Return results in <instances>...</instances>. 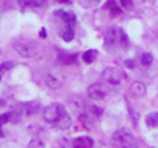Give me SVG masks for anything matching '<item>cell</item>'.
Here are the masks:
<instances>
[{
  "label": "cell",
  "instance_id": "obj_25",
  "mask_svg": "<svg viewBox=\"0 0 158 148\" xmlns=\"http://www.w3.org/2000/svg\"><path fill=\"white\" fill-rule=\"evenodd\" d=\"M57 2H66L68 3V0H57Z\"/></svg>",
  "mask_w": 158,
  "mask_h": 148
},
{
  "label": "cell",
  "instance_id": "obj_14",
  "mask_svg": "<svg viewBox=\"0 0 158 148\" xmlns=\"http://www.w3.org/2000/svg\"><path fill=\"white\" fill-rule=\"evenodd\" d=\"M97 56H98L97 49H88L81 57H83V62H85V63H92V62H95Z\"/></svg>",
  "mask_w": 158,
  "mask_h": 148
},
{
  "label": "cell",
  "instance_id": "obj_18",
  "mask_svg": "<svg viewBox=\"0 0 158 148\" xmlns=\"http://www.w3.org/2000/svg\"><path fill=\"white\" fill-rule=\"evenodd\" d=\"M83 8H94L100 3V0H77Z\"/></svg>",
  "mask_w": 158,
  "mask_h": 148
},
{
  "label": "cell",
  "instance_id": "obj_11",
  "mask_svg": "<svg viewBox=\"0 0 158 148\" xmlns=\"http://www.w3.org/2000/svg\"><path fill=\"white\" fill-rule=\"evenodd\" d=\"M58 62L63 65H72L77 62V54H68V52H60L58 54Z\"/></svg>",
  "mask_w": 158,
  "mask_h": 148
},
{
  "label": "cell",
  "instance_id": "obj_21",
  "mask_svg": "<svg viewBox=\"0 0 158 148\" xmlns=\"http://www.w3.org/2000/svg\"><path fill=\"white\" fill-rule=\"evenodd\" d=\"M120 5L124 8V9H131L134 6V2L132 0H120Z\"/></svg>",
  "mask_w": 158,
  "mask_h": 148
},
{
  "label": "cell",
  "instance_id": "obj_8",
  "mask_svg": "<svg viewBox=\"0 0 158 148\" xmlns=\"http://www.w3.org/2000/svg\"><path fill=\"white\" fill-rule=\"evenodd\" d=\"M48 0H19V5L22 9H40L46 6Z\"/></svg>",
  "mask_w": 158,
  "mask_h": 148
},
{
  "label": "cell",
  "instance_id": "obj_17",
  "mask_svg": "<svg viewBox=\"0 0 158 148\" xmlns=\"http://www.w3.org/2000/svg\"><path fill=\"white\" fill-rule=\"evenodd\" d=\"M23 108H25V113H26V114H34L35 111H39L40 105H39L37 102H32V103H26Z\"/></svg>",
  "mask_w": 158,
  "mask_h": 148
},
{
  "label": "cell",
  "instance_id": "obj_9",
  "mask_svg": "<svg viewBox=\"0 0 158 148\" xmlns=\"http://www.w3.org/2000/svg\"><path fill=\"white\" fill-rule=\"evenodd\" d=\"M54 16H55L57 19H60L61 22L71 25V26H74V23H75V20H77V19H75V14L71 12V11H61V9H58V11L54 12Z\"/></svg>",
  "mask_w": 158,
  "mask_h": 148
},
{
  "label": "cell",
  "instance_id": "obj_13",
  "mask_svg": "<svg viewBox=\"0 0 158 148\" xmlns=\"http://www.w3.org/2000/svg\"><path fill=\"white\" fill-rule=\"evenodd\" d=\"M106 9H109V12H110V16H114V17H117V16H120L121 14V8L117 5V2L115 0H107L105 5Z\"/></svg>",
  "mask_w": 158,
  "mask_h": 148
},
{
  "label": "cell",
  "instance_id": "obj_24",
  "mask_svg": "<svg viewBox=\"0 0 158 148\" xmlns=\"http://www.w3.org/2000/svg\"><path fill=\"white\" fill-rule=\"evenodd\" d=\"M0 137H3V131H2V123H0Z\"/></svg>",
  "mask_w": 158,
  "mask_h": 148
},
{
  "label": "cell",
  "instance_id": "obj_1",
  "mask_svg": "<svg viewBox=\"0 0 158 148\" xmlns=\"http://www.w3.org/2000/svg\"><path fill=\"white\" fill-rule=\"evenodd\" d=\"M43 119L55 128L66 130L71 125V116L60 103H51L43 110Z\"/></svg>",
  "mask_w": 158,
  "mask_h": 148
},
{
  "label": "cell",
  "instance_id": "obj_3",
  "mask_svg": "<svg viewBox=\"0 0 158 148\" xmlns=\"http://www.w3.org/2000/svg\"><path fill=\"white\" fill-rule=\"evenodd\" d=\"M112 144L117 148H138L134 134L126 128H120L112 134Z\"/></svg>",
  "mask_w": 158,
  "mask_h": 148
},
{
  "label": "cell",
  "instance_id": "obj_23",
  "mask_svg": "<svg viewBox=\"0 0 158 148\" xmlns=\"http://www.w3.org/2000/svg\"><path fill=\"white\" fill-rule=\"evenodd\" d=\"M40 37H42V39L46 37V31H45V29H40Z\"/></svg>",
  "mask_w": 158,
  "mask_h": 148
},
{
  "label": "cell",
  "instance_id": "obj_4",
  "mask_svg": "<svg viewBox=\"0 0 158 148\" xmlns=\"http://www.w3.org/2000/svg\"><path fill=\"white\" fill-rule=\"evenodd\" d=\"M14 48L22 57H26V59H31V57L37 56V52H39L37 43L32 40H17L14 43Z\"/></svg>",
  "mask_w": 158,
  "mask_h": 148
},
{
  "label": "cell",
  "instance_id": "obj_6",
  "mask_svg": "<svg viewBox=\"0 0 158 148\" xmlns=\"http://www.w3.org/2000/svg\"><path fill=\"white\" fill-rule=\"evenodd\" d=\"M88 96L94 100H102L107 96V88H106L103 83L97 82V83H92L89 88H88Z\"/></svg>",
  "mask_w": 158,
  "mask_h": 148
},
{
  "label": "cell",
  "instance_id": "obj_15",
  "mask_svg": "<svg viewBox=\"0 0 158 148\" xmlns=\"http://www.w3.org/2000/svg\"><path fill=\"white\" fill-rule=\"evenodd\" d=\"M146 125L149 128H158V113H151L146 116Z\"/></svg>",
  "mask_w": 158,
  "mask_h": 148
},
{
  "label": "cell",
  "instance_id": "obj_19",
  "mask_svg": "<svg viewBox=\"0 0 158 148\" xmlns=\"http://www.w3.org/2000/svg\"><path fill=\"white\" fill-rule=\"evenodd\" d=\"M12 66H14V63H12V62H5V63H0V74H3L5 71H9Z\"/></svg>",
  "mask_w": 158,
  "mask_h": 148
},
{
  "label": "cell",
  "instance_id": "obj_20",
  "mask_svg": "<svg viewBox=\"0 0 158 148\" xmlns=\"http://www.w3.org/2000/svg\"><path fill=\"white\" fill-rule=\"evenodd\" d=\"M28 148H45V145H43V142H42V141L34 139V141H31V142H29Z\"/></svg>",
  "mask_w": 158,
  "mask_h": 148
},
{
  "label": "cell",
  "instance_id": "obj_5",
  "mask_svg": "<svg viewBox=\"0 0 158 148\" xmlns=\"http://www.w3.org/2000/svg\"><path fill=\"white\" fill-rule=\"evenodd\" d=\"M123 79H124V74L118 68H115V66L114 68H106L105 71H103V80H105L106 83L112 85V87L120 85L123 82Z\"/></svg>",
  "mask_w": 158,
  "mask_h": 148
},
{
  "label": "cell",
  "instance_id": "obj_2",
  "mask_svg": "<svg viewBox=\"0 0 158 148\" xmlns=\"http://www.w3.org/2000/svg\"><path fill=\"white\" fill-rule=\"evenodd\" d=\"M129 45V39L126 36V33L118 28V26H112L106 31L105 34V47L109 49L115 48H126Z\"/></svg>",
  "mask_w": 158,
  "mask_h": 148
},
{
  "label": "cell",
  "instance_id": "obj_22",
  "mask_svg": "<svg viewBox=\"0 0 158 148\" xmlns=\"http://www.w3.org/2000/svg\"><path fill=\"white\" fill-rule=\"evenodd\" d=\"M124 65H126L127 68H134V66H135L134 60H131V59H129V60H126V62H124Z\"/></svg>",
  "mask_w": 158,
  "mask_h": 148
},
{
  "label": "cell",
  "instance_id": "obj_16",
  "mask_svg": "<svg viewBox=\"0 0 158 148\" xmlns=\"http://www.w3.org/2000/svg\"><path fill=\"white\" fill-rule=\"evenodd\" d=\"M140 62H141V65H143V66H151V65H152V62H154V57H152V54H149V52H143V54H141Z\"/></svg>",
  "mask_w": 158,
  "mask_h": 148
},
{
  "label": "cell",
  "instance_id": "obj_12",
  "mask_svg": "<svg viewBox=\"0 0 158 148\" xmlns=\"http://www.w3.org/2000/svg\"><path fill=\"white\" fill-rule=\"evenodd\" d=\"M94 141L91 137H78L74 141V148H92Z\"/></svg>",
  "mask_w": 158,
  "mask_h": 148
},
{
  "label": "cell",
  "instance_id": "obj_7",
  "mask_svg": "<svg viewBox=\"0 0 158 148\" xmlns=\"http://www.w3.org/2000/svg\"><path fill=\"white\" fill-rule=\"evenodd\" d=\"M63 77L58 74V73H54V71H51V73H48L46 76H45V83L49 87V88H52V90H58L61 85H63Z\"/></svg>",
  "mask_w": 158,
  "mask_h": 148
},
{
  "label": "cell",
  "instance_id": "obj_10",
  "mask_svg": "<svg viewBox=\"0 0 158 148\" xmlns=\"http://www.w3.org/2000/svg\"><path fill=\"white\" fill-rule=\"evenodd\" d=\"M131 93H132L134 96H137V97H143V96L146 94V87H144V83H141V82H134V83L131 85Z\"/></svg>",
  "mask_w": 158,
  "mask_h": 148
}]
</instances>
